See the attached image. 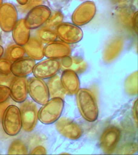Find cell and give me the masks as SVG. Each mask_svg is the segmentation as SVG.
I'll return each instance as SVG.
<instances>
[{
  "label": "cell",
  "mask_w": 138,
  "mask_h": 155,
  "mask_svg": "<svg viewBox=\"0 0 138 155\" xmlns=\"http://www.w3.org/2000/svg\"><path fill=\"white\" fill-rule=\"evenodd\" d=\"M76 94L77 104L82 117L87 122L95 121L98 116V107L94 94L87 89L79 88Z\"/></svg>",
  "instance_id": "obj_1"
},
{
  "label": "cell",
  "mask_w": 138,
  "mask_h": 155,
  "mask_svg": "<svg viewBox=\"0 0 138 155\" xmlns=\"http://www.w3.org/2000/svg\"><path fill=\"white\" fill-rule=\"evenodd\" d=\"M2 127L6 134L15 136L19 134L22 128L20 109L15 105L6 107L2 117Z\"/></svg>",
  "instance_id": "obj_2"
},
{
  "label": "cell",
  "mask_w": 138,
  "mask_h": 155,
  "mask_svg": "<svg viewBox=\"0 0 138 155\" xmlns=\"http://www.w3.org/2000/svg\"><path fill=\"white\" fill-rule=\"evenodd\" d=\"M63 99L54 98L49 100L38 112V118L41 123L49 125L54 123L60 117L64 109Z\"/></svg>",
  "instance_id": "obj_3"
},
{
  "label": "cell",
  "mask_w": 138,
  "mask_h": 155,
  "mask_svg": "<svg viewBox=\"0 0 138 155\" xmlns=\"http://www.w3.org/2000/svg\"><path fill=\"white\" fill-rule=\"evenodd\" d=\"M51 15V11L47 6H37L28 11L25 18V25L30 30L39 28L46 23Z\"/></svg>",
  "instance_id": "obj_4"
},
{
  "label": "cell",
  "mask_w": 138,
  "mask_h": 155,
  "mask_svg": "<svg viewBox=\"0 0 138 155\" xmlns=\"http://www.w3.org/2000/svg\"><path fill=\"white\" fill-rule=\"evenodd\" d=\"M20 111L22 128L27 132L32 131L35 128L38 120L37 106L32 101L26 100L20 105Z\"/></svg>",
  "instance_id": "obj_5"
},
{
  "label": "cell",
  "mask_w": 138,
  "mask_h": 155,
  "mask_svg": "<svg viewBox=\"0 0 138 155\" xmlns=\"http://www.w3.org/2000/svg\"><path fill=\"white\" fill-rule=\"evenodd\" d=\"M28 93L37 104L44 105L49 100V95L47 84L43 79L31 78L28 81Z\"/></svg>",
  "instance_id": "obj_6"
},
{
  "label": "cell",
  "mask_w": 138,
  "mask_h": 155,
  "mask_svg": "<svg viewBox=\"0 0 138 155\" xmlns=\"http://www.w3.org/2000/svg\"><path fill=\"white\" fill-rule=\"evenodd\" d=\"M18 20V11L11 3H3L0 6V28L5 33L12 31Z\"/></svg>",
  "instance_id": "obj_7"
},
{
  "label": "cell",
  "mask_w": 138,
  "mask_h": 155,
  "mask_svg": "<svg viewBox=\"0 0 138 155\" xmlns=\"http://www.w3.org/2000/svg\"><path fill=\"white\" fill-rule=\"evenodd\" d=\"M58 37L67 44H74L81 41L83 33L81 28L74 23H62L56 28Z\"/></svg>",
  "instance_id": "obj_8"
},
{
  "label": "cell",
  "mask_w": 138,
  "mask_h": 155,
  "mask_svg": "<svg viewBox=\"0 0 138 155\" xmlns=\"http://www.w3.org/2000/svg\"><path fill=\"white\" fill-rule=\"evenodd\" d=\"M96 6L94 2L86 1L81 4L74 10L71 17L74 25L82 26L89 23L95 15Z\"/></svg>",
  "instance_id": "obj_9"
},
{
  "label": "cell",
  "mask_w": 138,
  "mask_h": 155,
  "mask_svg": "<svg viewBox=\"0 0 138 155\" xmlns=\"http://www.w3.org/2000/svg\"><path fill=\"white\" fill-rule=\"evenodd\" d=\"M61 65L57 60L48 58L36 64L33 70L34 77L41 79H47L57 74Z\"/></svg>",
  "instance_id": "obj_10"
},
{
  "label": "cell",
  "mask_w": 138,
  "mask_h": 155,
  "mask_svg": "<svg viewBox=\"0 0 138 155\" xmlns=\"http://www.w3.org/2000/svg\"><path fill=\"white\" fill-rule=\"evenodd\" d=\"M120 131L116 127L106 129L101 134L99 145L103 152L110 154L114 152L120 139Z\"/></svg>",
  "instance_id": "obj_11"
},
{
  "label": "cell",
  "mask_w": 138,
  "mask_h": 155,
  "mask_svg": "<svg viewBox=\"0 0 138 155\" xmlns=\"http://www.w3.org/2000/svg\"><path fill=\"white\" fill-rule=\"evenodd\" d=\"M55 127L60 134L65 137L76 140L81 137L82 130L80 126L73 120L62 117L56 121Z\"/></svg>",
  "instance_id": "obj_12"
},
{
  "label": "cell",
  "mask_w": 138,
  "mask_h": 155,
  "mask_svg": "<svg viewBox=\"0 0 138 155\" xmlns=\"http://www.w3.org/2000/svg\"><path fill=\"white\" fill-rule=\"evenodd\" d=\"M9 87L10 97L14 101L21 104L27 100L28 89L26 77H15Z\"/></svg>",
  "instance_id": "obj_13"
},
{
  "label": "cell",
  "mask_w": 138,
  "mask_h": 155,
  "mask_svg": "<svg viewBox=\"0 0 138 155\" xmlns=\"http://www.w3.org/2000/svg\"><path fill=\"white\" fill-rule=\"evenodd\" d=\"M124 45L122 36H115L111 39L104 47L103 52V60L106 63H110L120 54Z\"/></svg>",
  "instance_id": "obj_14"
},
{
  "label": "cell",
  "mask_w": 138,
  "mask_h": 155,
  "mask_svg": "<svg viewBox=\"0 0 138 155\" xmlns=\"http://www.w3.org/2000/svg\"><path fill=\"white\" fill-rule=\"evenodd\" d=\"M71 49L69 45L63 41H54L49 43L44 48V56L48 58L58 60L69 56Z\"/></svg>",
  "instance_id": "obj_15"
},
{
  "label": "cell",
  "mask_w": 138,
  "mask_h": 155,
  "mask_svg": "<svg viewBox=\"0 0 138 155\" xmlns=\"http://www.w3.org/2000/svg\"><path fill=\"white\" fill-rule=\"evenodd\" d=\"M35 64V61L32 58L23 57L12 62L11 73L17 77H26L33 72Z\"/></svg>",
  "instance_id": "obj_16"
},
{
  "label": "cell",
  "mask_w": 138,
  "mask_h": 155,
  "mask_svg": "<svg viewBox=\"0 0 138 155\" xmlns=\"http://www.w3.org/2000/svg\"><path fill=\"white\" fill-rule=\"evenodd\" d=\"M62 86L66 93L73 95L77 93L80 88V81L77 73L71 71L65 70L60 77Z\"/></svg>",
  "instance_id": "obj_17"
},
{
  "label": "cell",
  "mask_w": 138,
  "mask_h": 155,
  "mask_svg": "<svg viewBox=\"0 0 138 155\" xmlns=\"http://www.w3.org/2000/svg\"><path fill=\"white\" fill-rule=\"evenodd\" d=\"M12 32L13 40L19 46L23 47L30 38V30L25 25V19L18 20Z\"/></svg>",
  "instance_id": "obj_18"
},
{
  "label": "cell",
  "mask_w": 138,
  "mask_h": 155,
  "mask_svg": "<svg viewBox=\"0 0 138 155\" xmlns=\"http://www.w3.org/2000/svg\"><path fill=\"white\" fill-rule=\"evenodd\" d=\"M61 59V65L64 70H71L77 74H82L87 69V63L80 57L68 56Z\"/></svg>",
  "instance_id": "obj_19"
},
{
  "label": "cell",
  "mask_w": 138,
  "mask_h": 155,
  "mask_svg": "<svg viewBox=\"0 0 138 155\" xmlns=\"http://www.w3.org/2000/svg\"><path fill=\"white\" fill-rule=\"evenodd\" d=\"M25 53L33 60L39 61L44 57V47L43 43L35 37H30L28 41L23 46Z\"/></svg>",
  "instance_id": "obj_20"
},
{
  "label": "cell",
  "mask_w": 138,
  "mask_h": 155,
  "mask_svg": "<svg viewBox=\"0 0 138 155\" xmlns=\"http://www.w3.org/2000/svg\"><path fill=\"white\" fill-rule=\"evenodd\" d=\"M50 98H60L64 99L66 94L65 91L62 86L60 77L55 75L49 78L47 83Z\"/></svg>",
  "instance_id": "obj_21"
},
{
  "label": "cell",
  "mask_w": 138,
  "mask_h": 155,
  "mask_svg": "<svg viewBox=\"0 0 138 155\" xmlns=\"http://www.w3.org/2000/svg\"><path fill=\"white\" fill-rule=\"evenodd\" d=\"M37 37V39L42 43L48 44L56 41L58 35L55 30L44 27L38 30Z\"/></svg>",
  "instance_id": "obj_22"
},
{
  "label": "cell",
  "mask_w": 138,
  "mask_h": 155,
  "mask_svg": "<svg viewBox=\"0 0 138 155\" xmlns=\"http://www.w3.org/2000/svg\"><path fill=\"white\" fill-rule=\"evenodd\" d=\"M125 90L130 96H136L138 94V72L136 71L126 78L125 82Z\"/></svg>",
  "instance_id": "obj_23"
},
{
  "label": "cell",
  "mask_w": 138,
  "mask_h": 155,
  "mask_svg": "<svg viewBox=\"0 0 138 155\" xmlns=\"http://www.w3.org/2000/svg\"><path fill=\"white\" fill-rule=\"evenodd\" d=\"M25 49L23 46L17 44L12 45L8 47L6 51V58L12 62L23 58L25 56Z\"/></svg>",
  "instance_id": "obj_24"
},
{
  "label": "cell",
  "mask_w": 138,
  "mask_h": 155,
  "mask_svg": "<svg viewBox=\"0 0 138 155\" xmlns=\"http://www.w3.org/2000/svg\"><path fill=\"white\" fill-rule=\"evenodd\" d=\"M7 153L9 155H26L28 153V150L23 141L15 140L9 145Z\"/></svg>",
  "instance_id": "obj_25"
},
{
  "label": "cell",
  "mask_w": 138,
  "mask_h": 155,
  "mask_svg": "<svg viewBox=\"0 0 138 155\" xmlns=\"http://www.w3.org/2000/svg\"><path fill=\"white\" fill-rule=\"evenodd\" d=\"M64 19V16L60 11H56L50 16L47 21L44 24V27L52 28L57 27L62 23Z\"/></svg>",
  "instance_id": "obj_26"
},
{
  "label": "cell",
  "mask_w": 138,
  "mask_h": 155,
  "mask_svg": "<svg viewBox=\"0 0 138 155\" xmlns=\"http://www.w3.org/2000/svg\"><path fill=\"white\" fill-rule=\"evenodd\" d=\"M137 151V145L136 143H127L120 146L117 153L118 154H133Z\"/></svg>",
  "instance_id": "obj_27"
},
{
  "label": "cell",
  "mask_w": 138,
  "mask_h": 155,
  "mask_svg": "<svg viewBox=\"0 0 138 155\" xmlns=\"http://www.w3.org/2000/svg\"><path fill=\"white\" fill-rule=\"evenodd\" d=\"M12 62L7 58H0V74H8L11 73Z\"/></svg>",
  "instance_id": "obj_28"
},
{
  "label": "cell",
  "mask_w": 138,
  "mask_h": 155,
  "mask_svg": "<svg viewBox=\"0 0 138 155\" xmlns=\"http://www.w3.org/2000/svg\"><path fill=\"white\" fill-rule=\"evenodd\" d=\"M43 0H28L27 4L24 5H21L19 7L20 11L23 12H28V11L37 6L42 5Z\"/></svg>",
  "instance_id": "obj_29"
},
{
  "label": "cell",
  "mask_w": 138,
  "mask_h": 155,
  "mask_svg": "<svg viewBox=\"0 0 138 155\" xmlns=\"http://www.w3.org/2000/svg\"><path fill=\"white\" fill-rule=\"evenodd\" d=\"M10 97V89L9 87L0 85V104H4Z\"/></svg>",
  "instance_id": "obj_30"
},
{
  "label": "cell",
  "mask_w": 138,
  "mask_h": 155,
  "mask_svg": "<svg viewBox=\"0 0 138 155\" xmlns=\"http://www.w3.org/2000/svg\"><path fill=\"white\" fill-rule=\"evenodd\" d=\"M15 77L12 73L8 74H0V85L9 87Z\"/></svg>",
  "instance_id": "obj_31"
},
{
  "label": "cell",
  "mask_w": 138,
  "mask_h": 155,
  "mask_svg": "<svg viewBox=\"0 0 138 155\" xmlns=\"http://www.w3.org/2000/svg\"><path fill=\"white\" fill-rule=\"evenodd\" d=\"M46 149L42 146H38L36 147L32 150L31 152V154H35V155H44L46 154Z\"/></svg>",
  "instance_id": "obj_32"
},
{
  "label": "cell",
  "mask_w": 138,
  "mask_h": 155,
  "mask_svg": "<svg viewBox=\"0 0 138 155\" xmlns=\"http://www.w3.org/2000/svg\"><path fill=\"white\" fill-rule=\"evenodd\" d=\"M132 22H133V28L136 30V32L137 30V12H135L132 18Z\"/></svg>",
  "instance_id": "obj_33"
},
{
  "label": "cell",
  "mask_w": 138,
  "mask_h": 155,
  "mask_svg": "<svg viewBox=\"0 0 138 155\" xmlns=\"http://www.w3.org/2000/svg\"><path fill=\"white\" fill-rule=\"evenodd\" d=\"M133 115L136 122H137V100L136 101L133 107Z\"/></svg>",
  "instance_id": "obj_34"
},
{
  "label": "cell",
  "mask_w": 138,
  "mask_h": 155,
  "mask_svg": "<svg viewBox=\"0 0 138 155\" xmlns=\"http://www.w3.org/2000/svg\"><path fill=\"white\" fill-rule=\"evenodd\" d=\"M16 1L18 2L20 5H24L25 4H27L28 0H16Z\"/></svg>",
  "instance_id": "obj_35"
},
{
  "label": "cell",
  "mask_w": 138,
  "mask_h": 155,
  "mask_svg": "<svg viewBox=\"0 0 138 155\" xmlns=\"http://www.w3.org/2000/svg\"><path fill=\"white\" fill-rule=\"evenodd\" d=\"M4 52V50L3 47L1 45H0V58H2V56L3 55Z\"/></svg>",
  "instance_id": "obj_36"
},
{
  "label": "cell",
  "mask_w": 138,
  "mask_h": 155,
  "mask_svg": "<svg viewBox=\"0 0 138 155\" xmlns=\"http://www.w3.org/2000/svg\"><path fill=\"white\" fill-rule=\"evenodd\" d=\"M3 0H0V6L1 5V4L3 3Z\"/></svg>",
  "instance_id": "obj_37"
},
{
  "label": "cell",
  "mask_w": 138,
  "mask_h": 155,
  "mask_svg": "<svg viewBox=\"0 0 138 155\" xmlns=\"http://www.w3.org/2000/svg\"><path fill=\"white\" fill-rule=\"evenodd\" d=\"M1 34H0V41H1Z\"/></svg>",
  "instance_id": "obj_38"
}]
</instances>
